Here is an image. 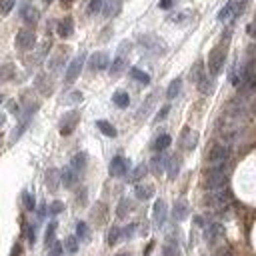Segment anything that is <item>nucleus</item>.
<instances>
[{
  "instance_id": "obj_1",
  "label": "nucleus",
  "mask_w": 256,
  "mask_h": 256,
  "mask_svg": "<svg viewBox=\"0 0 256 256\" xmlns=\"http://www.w3.org/2000/svg\"><path fill=\"white\" fill-rule=\"evenodd\" d=\"M224 60H226V46L218 44L214 50L210 52V56H208V72H210V76H218L222 72Z\"/></svg>"
},
{
  "instance_id": "obj_2",
  "label": "nucleus",
  "mask_w": 256,
  "mask_h": 256,
  "mask_svg": "<svg viewBox=\"0 0 256 256\" xmlns=\"http://www.w3.org/2000/svg\"><path fill=\"white\" fill-rule=\"evenodd\" d=\"M138 44L146 50V52H152L154 56H160V54H164V50H166V44L158 38V36H154V34H142L140 38H138Z\"/></svg>"
},
{
  "instance_id": "obj_3",
  "label": "nucleus",
  "mask_w": 256,
  "mask_h": 256,
  "mask_svg": "<svg viewBox=\"0 0 256 256\" xmlns=\"http://www.w3.org/2000/svg\"><path fill=\"white\" fill-rule=\"evenodd\" d=\"M224 184H226V168H224V164L212 166L206 172V186H208V190L222 188Z\"/></svg>"
},
{
  "instance_id": "obj_4",
  "label": "nucleus",
  "mask_w": 256,
  "mask_h": 256,
  "mask_svg": "<svg viewBox=\"0 0 256 256\" xmlns=\"http://www.w3.org/2000/svg\"><path fill=\"white\" fill-rule=\"evenodd\" d=\"M228 158H230V148H228L226 144H216V146L208 152V162H210V166L226 164Z\"/></svg>"
},
{
  "instance_id": "obj_5",
  "label": "nucleus",
  "mask_w": 256,
  "mask_h": 256,
  "mask_svg": "<svg viewBox=\"0 0 256 256\" xmlns=\"http://www.w3.org/2000/svg\"><path fill=\"white\" fill-rule=\"evenodd\" d=\"M78 120H80V112H76V110L64 114V118L60 120V134H62V136L72 134L74 128H76V124H78Z\"/></svg>"
},
{
  "instance_id": "obj_6",
  "label": "nucleus",
  "mask_w": 256,
  "mask_h": 256,
  "mask_svg": "<svg viewBox=\"0 0 256 256\" xmlns=\"http://www.w3.org/2000/svg\"><path fill=\"white\" fill-rule=\"evenodd\" d=\"M228 202H230V192L224 190V186H222V188H216V190H212L210 196H208V204L214 206V208H224Z\"/></svg>"
},
{
  "instance_id": "obj_7",
  "label": "nucleus",
  "mask_w": 256,
  "mask_h": 256,
  "mask_svg": "<svg viewBox=\"0 0 256 256\" xmlns=\"http://www.w3.org/2000/svg\"><path fill=\"white\" fill-rule=\"evenodd\" d=\"M34 44H36V34L32 30L24 28L16 34V46L20 50H30V48H34Z\"/></svg>"
},
{
  "instance_id": "obj_8",
  "label": "nucleus",
  "mask_w": 256,
  "mask_h": 256,
  "mask_svg": "<svg viewBox=\"0 0 256 256\" xmlns=\"http://www.w3.org/2000/svg\"><path fill=\"white\" fill-rule=\"evenodd\" d=\"M128 168H130V162H128L124 156H114L112 160H110V166H108V172H110V176H124L126 172H128Z\"/></svg>"
},
{
  "instance_id": "obj_9",
  "label": "nucleus",
  "mask_w": 256,
  "mask_h": 256,
  "mask_svg": "<svg viewBox=\"0 0 256 256\" xmlns=\"http://www.w3.org/2000/svg\"><path fill=\"white\" fill-rule=\"evenodd\" d=\"M82 66H84V54H80V56H76L70 64H68V68H66V74H64V80H66V84H72L76 78H78V74H80V70H82Z\"/></svg>"
},
{
  "instance_id": "obj_10",
  "label": "nucleus",
  "mask_w": 256,
  "mask_h": 256,
  "mask_svg": "<svg viewBox=\"0 0 256 256\" xmlns=\"http://www.w3.org/2000/svg\"><path fill=\"white\" fill-rule=\"evenodd\" d=\"M88 66H90V70H106L110 66V58L106 52H94L88 60Z\"/></svg>"
},
{
  "instance_id": "obj_11",
  "label": "nucleus",
  "mask_w": 256,
  "mask_h": 256,
  "mask_svg": "<svg viewBox=\"0 0 256 256\" xmlns=\"http://www.w3.org/2000/svg\"><path fill=\"white\" fill-rule=\"evenodd\" d=\"M222 234H224L222 224H218V222H210V224L206 226V230H204V238H206L208 244H216V242L222 238Z\"/></svg>"
},
{
  "instance_id": "obj_12",
  "label": "nucleus",
  "mask_w": 256,
  "mask_h": 256,
  "mask_svg": "<svg viewBox=\"0 0 256 256\" xmlns=\"http://www.w3.org/2000/svg\"><path fill=\"white\" fill-rule=\"evenodd\" d=\"M166 216H168V210H166V202L162 198H158L154 202V208H152V218L156 222V226H164L166 222Z\"/></svg>"
},
{
  "instance_id": "obj_13",
  "label": "nucleus",
  "mask_w": 256,
  "mask_h": 256,
  "mask_svg": "<svg viewBox=\"0 0 256 256\" xmlns=\"http://www.w3.org/2000/svg\"><path fill=\"white\" fill-rule=\"evenodd\" d=\"M60 182L66 186V188H72V186L78 182V172H76L72 166H66V168H64L62 172H60Z\"/></svg>"
},
{
  "instance_id": "obj_14",
  "label": "nucleus",
  "mask_w": 256,
  "mask_h": 256,
  "mask_svg": "<svg viewBox=\"0 0 256 256\" xmlns=\"http://www.w3.org/2000/svg\"><path fill=\"white\" fill-rule=\"evenodd\" d=\"M56 32H58V36H62V38H68V36H72V32H74V20L68 16V18H62L60 22H58V26H56Z\"/></svg>"
},
{
  "instance_id": "obj_15",
  "label": "nucleus",
  "mask_w": 256,
  "mask_h": 256,
  "mask_svg": "<svg viewBox=\"0 0 256 256\" xmlns=\"http://www.w3.org/2000/svg\"><path fill=\"white\" fill-rule=\"evenodd\" d=\"M64 58H66V50H56L52 56H50V60H48V68L52 70V72H56V70H60L62 66H64Z\"/></svg>"
},
{
  "instance_id": "obj_16",
  "label": "nucleus",
  "mask_w": 256,
  "mask_h": 256,
  "mask_svg": "<svg viewBox=\"0 0 256 256\" xmlns=\"http://www.w3.org/2000/svg\"><path fill=\"white\" fill-rule=\"evenodd\" d=\"M166 162H168V158H166L162 152H156V154L152 156V160H150L152 172H154V174H162L164 170H166Z\"/></svg>"
},
{
  "instance_id": "obj_17",
  "label": "nucleus",
  "mask_w": 256,
  "mask_h": 256,
  "mask_svg": "<svg viewBox=\"0 0 256 256\" xmlns=\"http://www.w3.org/2000/svg\"><path fill=\"white\" fill-rule=\"evenodd\" d=\"M172 216H174L176 222H182V220L188 216V202H186V200H176V202H174Z\"/></svg>"
},
{
  "instance_id": "obj_18",
  "label": "nucleus",
  "mask_w": 256,
  "mask_h": 256,
  "mask_svg": "<svg viewBox=\"0 0 256 256\" xmlns=\"http://www.w3.org/2000/svg\"><path fill=\"white\" fill-rule=\"evenodd\" d=\"M134 194H136L138 200H148V198L154 196V186L152 184H136Z\"/></svg>"
},
{
  "instance_id": "obj_19",
  "label": "nucleus",
  "mask_w": 256,
  "mask_h": 256,
  "mask_svg": "<svg viewBox=\"0 0 256 256\" xmlns=\"http://www.w3.org/2000/svg\"><path fill=\"white\" fill-rule=\"evenodd\" d=\"M180 142H182V148H186V150H192V148L196 146V142H198V134L196 132H192V130H186L182 132V138H180Z\"/></svg>"
},
{
  "instance_id": "obj_20",
  "label": "nucleus",
  "mask_w": 256,
  "mask_h": 256,
  "mask_svg": "<svg viewBox=\"0 0 256 256\" xmlns=\"http://www.w3.org/2000/svg\"><path fill=\"white\" fill-rule=\"evenodd\" d=\"M20 14H22V20H24L26 24H36L38 22V16H40L34 6H22Z\"/></svg>"
},
{
  "instance_id": "obj_21",
  "label": "nucleus",
  "mask_w": 256,
  "mask_h": 256,
  "mask_svg": "<svg viewBox=\"0 0 256 256\" xmlns=\"http://www.w3.org/2000/svg\"><path fill=\"white\" fill-rule=\"evenodd\" d=\"M102 12H104V16H106V18H112V16H116V14L120 12V0H108V2L104 0Z\"/></svg>"
},
{
  "instance_id": "obj_22",
  "label": "nucleus",
  "mask_w": 256,
  "mask_h": 256,
  "mask_svg": "<svg viewBox=\"0 0 256 256\" xmlns=\"http://www.w3.org/2000/svg\"><path fill=\"white\" fill-rule=\"evenodd\" d=\"M154 102H156V92H152L150 96H148V98H146V100L142 102V106L138 108V118H146V116H148V112L152 110Z\"/></svg>"
},
{
  "instance_id": "obj_23",
  "label": "nucleus",
  "mask_w": 256,
  "mask_h": 256,
  "mask_svg": "<svg viewBox=\"0 0 256 256\" xmlns=\"http://www.w3.org/2000/svg\"><path fill=\"white\" fill-rule=\"evenodd\" d=\"M170 142H172V138H170L168 134H160V136H156V140L152 142V150H154V152H164L166 148L170 146Z\"/></svg>"
},
{
  "instance_id": "obj_24",
  "label": "nucleus",
  "mask_w": 256,
  "mask_h": 256,
  "mask_svg": "<svg viewBox=\"0 0 256 256\" xmlns=\"http://www.w3.org/2000/svg\"><path fill=\"white\" fill-rule=\"evenodd\" d=\"M180 88H182V78H174L172 82L168 84V88H166V98L168 100H174L180 94Z\"/></svg>"
},
{
  "instance_id": "obj_25",
  "label": "nucleus",
  "mask_w": 256,
  "mask_h": 256,
  "mask_svg": "<svg viewBox=\"0 0 256 256\" xmlns=\"http://www.w3.org/2000/svg\"><path fill=\"white\" fill-rule=\"evenodd\" d=\"M110 74L112 76H120L122 72H124V68H126V56H118L116 54V58H114V62L110 64Z\"/></svg>"
},
{
  "instance_id": "obj_26",
  "label": "nucleus",
  "mask_w": 256,
  "mask_h": 256,
  "mask_svg": "<svg viewBox=\"0 0 256 256\" xmlns=\"http://www.w3.org/2000/svg\"><path fill=\"white\" fill-rule=\"evenodd\" d=\"M166 170H168V176L170 178H176L180 172V158L178 156H170L166 162Z\"/></svg>"
},
{
  "instance_id": "obj_27",
  "label": "nucleus",
  "mask_w": 256,
  "mask_h": 256,
  "mask_svg": "<svg viewBox=\"0 0 256 256\" xmlns=\"http://www.w3.org/2000/svg\"><path fill=\"white\" fill-rule=\"evenodd\" d=\"M70 166L76 170V172L80 174L84 168H86V154L84 152H78V154H74L72 156V160H70Z\"/></svg>"
},
{
  "instance_id": "obj_28",
  "label": "nucleus",
  "mask_w": 256,
  "mask_h": 256,
  "mask_svg": "<svg viewBox=\"0 0 256 256\" xmlns=\"http://www.w3.org/2000/svg\"><path fill=\"white\" fill-rule=\"evenodd\" d=\"M58 184H60V172H58L56 168H50L48 172H46V186H48L50 190H56Z\"/></svg>"
},
{
  "instance_id": "obj_29",
  "label": "nucleus",
  "mask_w": 256,
  "mask_h": 256,
  "mask_svg": "<svg viewBox=\"0 0 256 256\" xmlns=\"http://www.w3.org/2000/svg\"><path fill=\"white\" fill-rule=\"evenodd\" d=\"M96 128H98V130H100L102 134L110 136V138H114V136H116V128H114L108 120H98V122H96Z\"/></svg>"
},
{
  "instance_id": "obj_30",
  "label": "nucleus",
  "mask_w": 256,
  "mask_h": 256,
  "mask_svg": "<svg viewBox=\"0 0 256 256\" xmlns=\"http://www.w3.org/2000/svg\"><path fill=\"white\" fill-rule=\"evenodd\" d=\"M112 102L118 106V108H126V106L130 104V96H128V92H124V90H118V92H114Z\"/></svg>"
},
{
  "instance_id": "obj_31",
  "label": "nucleus",
  "mask_w": 256,
  "mask_h": 256,
  "mask_svg": "<svg viewBox=\"0 0 256 256\" xmlns=\"http://www.w3.org/2000/svg\"><path fill=\"white\" fill-rule=\"evenodd\" d=\"M36 88L42 92V94H50V80H48V76L46 74H40L38 78H36Z\"/></svg>"
},
{
  "instance_id": "obj_32",
  "label": "nucleus",
  "mask_w": 256,
  "mask_h": 256,
  "mask_svg": "<svg viewBox=\"0 0 256 256\" xmlns=\"http://www.w3.org/2000/svg\"><path fill=\"white\" fill-rule=\"evenodd\" d=\"M190 76H192V80L196 82V86L198 84L206 78V74H204V66H202V62H196L194 64V68H192V72H190Z\"/></svg>"
},
{
  "instance_id": "obj_33",
  "label": "nucleus",
  "mask_w": 256,
  "mask_h": 256,
  "mask_svg": "<svg viewBox=\"0 0 256 256\" xmlns=\"http://www.w3.org/2000/svg\"><path fill=\"white\" fill-rule=\"evenodd\" d=\"M76 238L78 240H88L90 238V228L86 222H78L76 224Z\"/></svg>"
},
{
  "instance_id": "obj_34",
  "label": "nucleus",
  "mask_w": 256,
  "mask_h": 256,
  "mask_svg": "<svg viewBox=\"0 0 256 256\" xmlns=\"http://www.w3.org/2000/svg\"><path fill=\"white\" fill-rule=\"evenodd\" d=\"M128 212H130V200L122 198V200L118 202V208H116V216H118V218H126Z\"/></svg>"
},
{
  "instance_id": "obj_35",
  "label": "nucleus",
  "mask_w": 256,
  "mask_h": 256,
  "mask_svg": "<svg viewBox=\"0 0 256 256\" xmlns=\"http://www.w3.org/2000/svg\"><path fill=\"white\" fill-rule=\"evenodd\" d=\"M146 172H148V166H146V164H138V166L132 170V174H130V182L142 180V178L146 176Z\"/></svg>"
},
{
  "instance_id": "obj_36",
  "label": "nucleus",
  "mask_w": 256,
  "mask_h": 256,
  "mask_svg": "<svg viewBox=\"0 0 256 256\" xmlns=\"http://www.w3.org/2000/svg\"><path fill=\"white\" fill-rule=\"evenodd\" d=\"M14 76V64H2L0 66V82H4V80H10Z\"/></svg>"
},
{
  "instance_id": "obj_37",
  "label": "nucleus",
  "mask_w": 256,
  "mask_h": 256,
  "mask_svg": "<svg viewBox=\"0 0 256 256\" xmlns=\"http://www.w3.org/2000/svg\"><path fill=\"white\" fill-rule=\"evenodd\" d=\"M162 256H180V248L174 240H170L168 244H164L162 248Z\"/></svg>"
},
{
  "instance_id": "obj_38",
  "label": "nucleus",
  "mask_w": 256,
  "mask_h": 256,
  "mask_svg": "<svg viewBox=\"0 0 256 256\" xmlns=\"http://www.w3.org/2000/svg\"><path fill=\"white\" fill-rule=\"evenodd\" d=\"M56 228H58V222H50L48 224V228H46V234H44V244L46 246H50L52 242H54V234H56Z\"/></svg>"
},
{
  "instance_id": "obj_39",
  "label": "nucleus",
  "mask_w": 256,
  "mask_h": 256,
  "mask_svg": "<svg viewBox=\"0 0 256 256\" xmlns=\"http://www.w3.org/2000/svg\"><path fill=\"white\" fill-rule=\"evenodd\" d=\"M64 250H66L68 254H76L78 252V238L76 236H68L66 240H64Z\"/></svg>"
},
{
  "instance_id": "obj_40",
  "label": "nucleus",
  "mask_w": 256,
  "mask_h": 256,
  "mask_svg": "<svg viewBox=\"0 0 256 256\" xmlns=\"http://www.w3.org/2000/svg\"><path fill=\"white\" fill-rule=\"evenodd\" d=\"M130 76L136 82H140V84H148V82H150V76H148L146 72H142L140 68H130Z\"/></svg>"
},
{
  "instance_id": "obj_41",
  "label": "nucleus",
  "mask_w": 256,
  "mask_h": 256,
  "mask_svg": "<svg viewBox=\"0 0 256 256\" xmlns=\"http://www.w3.org/2000/svg\"><path fill=\"white\" fill-rule=\"evenodd\" d=\"M120 236H122V228L112 226V228L108 230V238H106V240H108V244H110V246H114V244L120 240Z\"/></svg>"
},
{
  "instance_id": "obj_42",
  "label": "nucleus",
  "mask_w": 256,
  "mask_h": 256,
  "mask_svg": "<svg viewBox=\"0 0 256 256\" xmlns=\"http://www.w3.org/2000/svg\"><path fill=\"white\" fill-rule=\"evenodd\" d=\"M22 202H24V208H26V210H36V200H34V196L30 194L28 190L22 192Z\"/></svg>"
},
{
  "instance_id": "obj_43",
  "label": "nucleus",
  "mask_w": 256,
  "mask_h": 256,
  "mask_svg": "<svg viewBox=\"0 0 256 256\" xmlns=\"http://www.w3.org/2000/svg\"><path fill=\"white\" fill-rule=\"evenodd\" d=\"M102 6H104V0H90L88 6H86V12L88 14H96V12L102 10Z\"/></svg>"
},
{
  "instance_id": "obj_44",
  "label": "nucleus",
  "mask_w": 256,
  "mask_h": 256,
  "mask_svg": "<svg viewBox=\"0 0 256 256\" xmlns=\"http://www.w3.org/2000/svg\"><path fill=\"white\" fill-rule=\"evenodd\" d=\"M64 210V204L60 202V200H54L50 206H48V214H52V216H56V214H60V212Z\"/></svg>"
},
{
  "instance_id": "obj_45",
  "label": "nucleus",
  "mask_w": 256,
  "mask_h": 256,
  "mask_svg": "<svg viewBox=\"0 0 256 256\" xmlns=\"http://www.w3.org/2000/svg\"><path fill=\"white\" fill-rule=\"evenodd\" d=\"M14 8V0H0V14H8Z\"/></svg>"
},
{
  "instance_id": "obj_46",
  "label": "nucleus",
  "mask_w": 256,
  "mask_h": 256,
  "mask_svg": "<svg viewBox=\"0 0 256 256\" xmlns=\"http://www.w3.org/2000/svg\"><path fill=\"white\" fill-rule=\"evenodd\" d=\"M48 248H50V256H62V250H64L62 242H56V240H54Z\"/></svg>"
},
{
  "instance_id": "obj_47",
  "label": "nucleus",
  "mask_w": 256,
  "mask_h": 256,
  "mask_svg": "<svg viewBox=\"0 0 256 256\" xmlns=\"http://www.w3.org/2000/svg\"><path fill=\"white\" fill-rule=\"evenodd\" d=\"M130 42H128V40H124V42H120V46H118V56H128V52H130Z\"/></svg>"
},
{
  "instance_id": "obj_48",
  "label": "nucleus",
  "mask_w": 256,
  "mask_h": 256,
  "mask_svg": "<svg viewBox=\"0 0 256 256\" xmlns=\"http://www.w3.org/2000/svg\"><path fill=\"white\" fill-rule=\"evenodd\" d=\"M168 112H170V106L166 104V106H162V108L158 110V114H156V118H154V122H160V120H164L166 116H168Z\"/></svg>"
},
{
  "instance_id": "obj_49",
  "label": "nucleus",
  "mask_w": 256,
  "mask_h": 256,
  "mask_svg": "<svg viewBox=\"0 0 256 256\" xmlns=\"http://www.w3.org/2000/svg\"><path fill=\"white\" fill-rule=\"evenodd\" d=\"M134 228H136V224H128L124 230H122V236L124 238H132V234H134Z\"/></svg>"
},
{
  "instance_id": "obj_50",
  "label": "nucleus",
  "mask_w": 256,
  "mask_h": 256,
  "mask_svg": "<svg viewBox=\"0 0 256 256\" xmlns=\"http://www.w3.org/2000/svg\"><path fill=\"white\" fill-rule=\"evenodd\" d=\"M80 100H82V92H78V90L70 92L68 98H66V102H72V104H74V102H80Z\"/></svg>"
},
{
  "instance_id": "obj_51",
  "label": "nucleus",
  "mask_w": 256,
  "mask_h": 256,
  "mask_svg": "<svg viewBox=\"0 0 256 256\" xmlns=\"http://www.w3.org/2000/svg\"><path fill=\"white\" fill-rule=\"evenodd\" d=\"M26 234H28V242L34 244V242H36V228H34V226H28Z\"/></svg>"
},
{
  "instance_id": "obj_52",
  "label": "nucleus",
  "mask_w": 256,
  "mask_h": 256,
  "mask_svg": "<svg viewBox=\"0 0 256 256\" xmlns=\"http://www.w3.org/2000/svg\"><path fill=\"white\" fill-rule=\"evenodd\" d=\"M186 16H188V12H180V14L170 16V20H172V22H182V18H186Z\"/></svg>"
},
{
  "instance_id": "obj_53",
  "label": "nucleus",
  "mask_w": 256,
  "mask_h": 256,
  "mask_svg": "<svg viewBox=\"0 0 256 256\" xmlns=\"http://www.w3.org/2000/svg\"><path fill=\"white\" fill-rule=\"evenodd\" d=\"M162 10H168L170 6H172V0H160V4H158Z\"/></svg>"
},
{
  "instance_id": "obj_54",
  "label": "nucleus",
  "mask_w": 256,
  "mask_h": 256,
  "mask_svg": "<svg viewBox=\"0 0 256 256\" xmlns=\"http://www.w3.org/2000/svg\"><path fill=\"white\" fill-rule=\"evenodd\" d=\"M38 214H40V218H42V216H44V214H46V206H44V204H42V206H40V210H38Z\"/></svg>"
},
{
  "instance_id": "obj_55",
  "label": "nucleus",
  "mask_w": 256,
  "mask_h": 256,
  "mask_svg": "<svg viewBox=\"0 0 256 256\" xmlns=\"http://www.w3.org/2000/svg\"><path fill=\"white\" fill-rule=\"evenodd\" d=\"M4 120H6V116H4V114H0V126L4 124Z\"/></svg>"
},
{
  "instance_id": "obj_56",
  "label": "nucleus",
  "mask_w": 256,
  "mask_h": 256,
  "mask_svg": "<svg viewBox=\"0 0 256 256\" xmlns=\"http://www.w3.org/2000/svg\"><path fill=\"white\" fill-rule=\"evenodd\" d=\"M62 4H70V2H74V0H60Z\"/></svg>"
},
{
  "instance_id": "obj_57",
  "label": "nucleus",
  "mask_w": 256,
  "mask_h": 256,
  "mask_svg": "<svg viewBox=\"0 0 256 256\" xmlns=\"http://www.w3.org/2000/svg\"><path fill=\"white\" fill-rule=\"evenodd\" d=\"M116 256H130V254H128V252H120V254H116Z\"/></svg>"
},
{
  "instance_id": "obj_58",
  "label": "nucleus",
  "mask_w": 256,
  "mask_h": 256,
  "mask_svg": "<svg viewBox=\"0 0 256 256\" xmlns=\"http://www.w3.org/2000/svg\"><path fill=\"white\" fill-rule=\"evenodd\" d=\"M2 100H4V96H2V94H0V104H2Z\"/></svg>"
},
{
  "instance_id": "obj_59",
  "label": "nucleus",
  "mask_w": 256,
  "mask_h": 256,
  "mask_svg": "<svg viewBox=\"0 0 256 256\" xmlns=\"http://www.w3.org/2000/svg\"><path fill=\"white\" fill-rule=\"evenodd\" d=\"M216 256H226V254H224V252H220V254H216Z\"/></svg>"
},
{
  "instance_id": "obj_60",
  "label": "nucleus",
  "mask_w": 256,
  "mask_h": 256,
  "mask_svg": "<svg viewBox=\"0 0 256 256\" xmlns=\"http://www.w3.org/2000/svg\"><path fill=\"white\" fill-rule=\"evenodd\" d=\"M242 2H246V0H242Z\"/></svg>"
}]
</instances>
